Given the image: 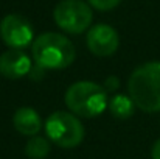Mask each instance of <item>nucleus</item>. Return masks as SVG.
Masks as SVG:
<instances>
[{
  "label": "nucleus",
  "instance_id": "f257e3e1",
  "mask_svg": "<svg viewBox=\"0 0 160 159\" xmlns=\"http://www.w3.org/2000/svg\"><path fill=\"white\" fill-rule=\"evenodd\" d=\"M128 89L135 108L145 112L160 111V61L137 67L129 77Z\"/></svg>",
  "mask_w": 160,
  "mask_h": 159
},
{
  "label": "nucleus",
  "instance_id": "f03ea898",
  "mask_svg": "<svg viewBox=\"0 0 160 159\" xmlns=\"http://www.w3.org/2000/svg\"><path fill=\"white\" fill-rule=\"evenodd\" d=\"M33 58L41 69H64L75 61L76 50L64 34L44 33L33 42Z\"/></svg>",
  "mask_w": 160,
  "mask_h": 159
},
{
  "label": "nucleus",
  "instance_id": "7ed1b4c3",
  "mask_svg": "<svg viewBox=\"0 0 160 159\" xmlns=\"http://www.w3.org/2000/svg\"><path fill=\"white\" fill-rule=\"evenodd\" d=\"M65 105L79 117H97L109 105L107 92L93 81H78L67 89Z\"/></svg>",
  "mask_w": 160,
  "mask_h": 159
},
{
  "label": "nucleus",
  "instance_id": "20e7f679",
  "mask_svg": "<svg viewBox=\"0 0 160 159\" xmlns=\"http://www.w3.org/2000/svg\"><path fill=\"white\" fill-rule=\"evenodd\" d=\"M47 136L62 148H75L84 139V126L75 114L65 111L53 112L45 122Z\"/></svg>",
  "mask_w": 160,
  "mask_h": 159
},
{
  "label": "nucleus",
  "instance_id": "39448f33",
  "mask_svg": "<svg viewBox=\"0 0 160 159\" xmlns=\"http://www.w3.org/2000/svg\"><path fill=\"white\" fill-rule=\"evenodd\" d=\"M54 22L67 33H84L92 24V9L82 0H62L53 11Z\"/></svg>",
  "mask_w": 160,
  "mask_h": 159
},
{
  "label": "nucleus",
  "instance_id": "423d86ee",
  "mask_svg": "<svg viewBox=\"0 0 160 159\" xmlns=\"http://www.w3.org/2000/svg\"><path fill=\"white\" fill-rule=\"evenodd\" d=\"M33 34L31 24L19 14H8L0 22V38L11 49L22 50L23 47L30 45Z\"/></svg>",
  "mask_w": 160,
  "mask_h": 159
},
{
  "label": "nucleus",
  "instance_id": "0eeeda50",
  "mask_svg": "<svg viewBox=\"0 0 160 159\" xmlns=\"http://www.w3.org/2000/svg\"><path fill=\"white\" fill-rule=\"evenodd\" d=\"M120 45L118 33L106 24L92 27L87 33V47L97 56H110Z\"/></svg>",
  "mask_w": 160,
  "mask_h": 159
},
{
  "label": "nucleus",
  "instance_id": "6e6552de",
  "mask_svg": "<svg viewBox=\"0 0 160 159\" xmlns=\"http://www.w3.org/2000/svg\"><path fill=\"white\" fill-rule=\"evenodd\" d=\"M31 59L20 49H11L0 55V73L6 78L17 80L30 73Z\"/></svg>",
  "mask_w": 160,
  "mask_h": 159
},
{
  "label": "nucleus",
  "instance_id": "1a4fd4ad",
  "mask_svg": "<svg viewBox=\"0 0 160 159\" xmlns=\"http://www.w3.org/2000/svg\"><path fill=\"white\" fill-rule=\"evenodd\" d=\"M14 128L23 136H36L42 126L41 115L33 108H19L12 117Z\"/></svg>",
  "mask_w": 160,
  "mask_h": 159
},
{
  "label": "nucleus",
  "instance_id": "9d476101",
  "mask_svg": "<svg viewBox=\"0 0 160 159\" xmlns=\"http://www.w3.org/2000/svg\"><path fill=\"white\" fill-rule=\"evenodd\" d=\"M109 109H110V114L117 119H129L134 114L135 105L131 97L120 94L109 100Z\"/></svg>",
  "mask_w": 160,
  "mask_h": 159
},
{
  "label": "nucleus",
  "instance_id": "9b49d317",
  "mask_svg": "<svg viewBox=\"0 0 160 159\" xmlns=\"http://www.w3.org/2000/svg\"><path fill=\"white\" fill-rule=\"evenodd\" d=\"M25 153L30 159H45L50 153V144L41 136H33L25 147Z\"/></svg>",
  "mask_w": 160,
  "mask_h": 159
},
{
  "label": "nucleus",
  "instance_id": "f8f14e48",
  "mask_svg": "<svg viewBox=\"0 0 160 159\" xmlns=\"http://www.w3.org/2000/svg\"><path fill=\"white\" fill-rule=\"evenodd\" d=\"M121 0H89V3L95 8V9H100V11H109V9H113Z\"/></svg>",
  "mask_w": 160,
  "mask_h": 159
},
{
  "label": "nucleus",
  "instance_id": "ddd939ff",
  "mask_svg": "<svg viewBox=\"0 0 160 159\" xmlns=\"http://www.w3.org/2000/svg\"><path fill=\"white\" fill-rule=\"evenodd\" d=\"M151 158L160 159V139L152 145V148H151Z\"/></svg>",
  "mask_w": 160,
  "mask_h": 159
},
{
  "label": "nucleus",
  "instance_id": "4468645a",
  "mask_svg": "<svg viewBox=\"0 0 160 159\" xmlns=\"http://www.w3.org/2000/svg\"><path fill=\"white\" fill-rule=\"evenodd\" d=\"M118 87V80L117 78H109L107 80V89H117Z\"/></svg>",
  "mask_w": 160,
  "mask_h": 159
}]
</instances>
